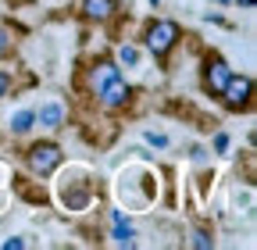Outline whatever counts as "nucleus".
Returning a JSON list of instances; mask_svg holds the SVG:
<instances>
[{
	"instance_id": "f257e3e1",
	"label": "nucleus",
	"mask_w": 257,
	"mask_h": 250,
	"mask_svg": "<svg viewBox=\"0 0 257 250\" xmlns=\"http://www.w3.org/2000/svg\"><path fill=\"white\" fill-rule=\"evenodd\" d=\"M175 40H179V25L175 22H154L150 33H147V47H150L154 57H165L175 47Z\"/></svg>"
},
{
	"instance_id": "9d476101",
	"label": "nucleus",
	"mask_w": 257,
	"mask_h": 250,
	"mask_svg": "<svg viewBox=\"0 0 257 250\" xmlns=\"http://www.w3.org/2000/svg\"><path fill=\"white\" fill-rule=\"evenodd\" d=\"M114 239H118L121 246H133V243H136V232L128 229V222H125L121 211H114Z\"/></svg>"
},
{
	"instance_id": "0eeeda50",
	"label": "nucleus",
	"mask_w": 257,
	"mask_h": 250,
	"mask_svg": "<svg viewBox=\"0 0 257 250\" xmlns=\"http://www.w3.org/2000/svg\"><path fill=\"white\" fill-rule=\"evenodd\" d=\"M114 75H118V68L111 65V61H100V65L93 68V75H89V86H93L96 93H100V89H104V86H107V82H111Z\"/></svg>"
},
{
	"instance_id": "39448f33",
	"label": "nucleus",
	"mask_w": 257,
	"mask_h": 250,
	"mask_svg": "<svg viewBox=\"0 0 257 250\" xmlns=\"http://www.w3.org/2000/svg\"><path fill=\"white\" fill-rule=\"evenodd\" d=\"M96 97L104 100V107H121V104L128 100V86L121 82V75H114V79H111L100 93H96Z\"/></svg>"
},
{
	"instance_id": "423d86ee",
	"label": "nucleus",
	"mask_w": 257,
	"mask_h": 250,
	"mask_svg": "<svg viewBox=\"0 0 257 250\" xmlns=\"http://www.w3.org/2000/svg\"><path fill=\"white\" fill-rule=\"evenodd\" d=\"M82 15L86 18H96V22H104L114 15V0H82Z\"/></svg>"
},
{
	"instance_id": "4468645a",
	"label": "nucleus",
	"mask_w": 257,
	"mask_h": 250,
	"mask_svg": "<svg viewBox=\"0 0 257 250\" xmlns=\"http://www.w3.org/2000/svg\"><path fill=\"white\" fill-rule=\"evenodd\" d=\"M8 54H11V36L0 29V57H8Z\"/></svg>"
},
{
	"instance_id": "1a4fd4ad",
	"label": "nucleus",
	"mask_w": 257,
	"mask_h": 250,
	"mask_svg": "<svg viewBox=\"0 0 257 250\" xmlns=\"http://www.w3.org/2000/svg\"><path fill=\"white\" fill-rule=\"evenodd\" d=\"M64 207H68V211H82L86 204H89V190H86V186H75V190H64Z\"/></svg>"
},
{
	"instance_id": "f8f14e48",
	"label": "nucleus",
	"mask_w": 257,
	"mask_h": 250,
	"mask_svg": "<svg viewBox=\"0 0 257 250\" xmlns=\"http://www.w3.org/2000/svg\"><path fill=\"white\" fill-rule=\"evenodd\" d=\"M118 61H121V65H136V61H140V50H136V47H118Z\"/></svg>"
},
{
	"instance_id": "2eb2a0df",
	"label": "nucleus",
	"mask_w": 257,
	"mask_h": 250,
	"mask_svg": "<svg viewBox=\"0 0 257 250\" xmlns=\"http://www.w3.org/2000/svg\"><path fill=\"white\" fill-rule=\"evenodd\" d=\"M214 150H218V154L229 150V136H225V133H218V136H214Z\"/></svg>"
},
{
	"instance_id": "6ab92c4d",
	"label": "nucleus",
	"mask_w": 257,
	"mask_h": 250,
	"mask_svg": "<svg viewBox=\"0 0 257 250\" xmlns=\"http://www.w3.org/2000/svg\"><path fill=\"white\" fill-rule=\"evenodd\" d=\"M236 4H243V8H253V4H257V0H236Z\"/></svg>"
},
{
	"instance_id": "6e6552de",
	"label": "nucleus",
	"mask_w": 257,
	"mask_h": 250,
	"mask_svg": "<svg viewBox=\"0 0 257 250\" xmlns=\"http://www.w3.org/2000/svg\"><path fill=\"white\" fill-rule=\"evenodd\" d=\"M36 121H40V125H47V129H57V125L64 121L61 104H43V107H40V114H36Z\"/></svg>"
},
{
	"instance_id": "f3484780",
	"label": "nucleus",
	"mask_w": 257,
	"mask_h": 250,
	"mask_svg": "<svg viewBox=\"0 0 257 250\" xmlns=\"http://www.w3.org/2000/svg\"><path fill=\"white\" fill-rule=\"evenodd\" d=\"M22 246H25L22 239H4V250H22Z\"/></svg>"
},
{
	"instance_id": "dca6fc26",
	"label": "nucleus",
	"mask_w": 257,
	"mask_h": 250,
	"mask_svg": "<svg viewBox=\"0 0 257 250\" xmlns=\"http://www.w3.org/2000/svg\"><path fill=\"white\" fill-rule=\"evenodd\" d=\"M147 143H154V147H168V136H161V133H147Z\"/></svg>"
},
{
	"instance_id": "9b49d317",
	"label": "nucleus",
	"mask_w": 257,
	"mask_h": 250,
	"mask_svg": "<svg viewBox=\"0 0 257 250\" xmlns=\"http://www.w3.org/2000/svg\"><path fill=\"white\" fill-rule=\"evenodd\" d=\"M32 121H36V114H32V111H22V114H15L11 129H15V133H29V129H32Z\"/></svg>"
},
{
	"instance_id": "aec40b11",
	"label": "nucleus",
	"mask_w": 257,
	"mask_h": 250,
	"mask_svg": "<svg viewBox=\"0 0 257 250\" xmlns=\"http://www.w3.org/2000/svg\"><path fill=\"white\" fill-rule=\"evenodd\" d=\"M154 4H161V0H154Z\"/></svg>"
},
{
	"instance_id": "f03ea898",
	"label": "nucleus",
	"mask_w": 257,
	"mask_h": 250,
	"mask_svg": "<svg viewBox=\"0 0 257 250\" xmlns=\"http://www.w3.org/2000/svg\"><path fill=\"white\" fill-rule=\"evenodd\" d=\"M57 165H61V147H54V143H36V147L29 150V168L36 172V175H50Z\"/></svg>"
},
{
	"instance_id": "ddd939ff",
	"label": "nucleus",
	"mask_w": 257,
	"mask_h": 250,
	"mask_svg": "<svg viewBox=\"0 0 257 250\" xmlns=\"http://www.w3.org/2000/svg\"><path fill=\"white\" fill-rule=\"evenodd\" d=\"M193 246L207 250V246H211V236H207V232H193Z\"/></svg>"
},
{
	"instance_id": "a211bd4d",
	"label": "nucleus",
	"mask_w": 257,
	"mask_h": 250,
	"mask_svg": "<svg viewBox=\"0 0 257 250\" xmlns=\"http://www.w3.org/2000/svg\"><path fill=\"white\" fill-rule=\"evenodd\" d=\"M8 86H11V79H8L4 72H0V97H4V93H8Z\"/></svg>"
},
{
	"instance_id": "20e7f679",
	"label": "nucleus",
	"mask_w": 257,
	"mask_h": 250,
	"mask_svg": "<svg viewBox=\"0 0 257 250\" xmlns=\"http://www.w3.org/2000/svg\"><path fill=\"white\" fill-rule=\"evenodd\" d=\"M229 75H232V68L225 65L221 57H211V61H207V72H204V82H207L211 93H221L225 82H229Z\"/></svg>"
},
{
	"instance_id": "7ed1b4c3",
	"label": "nucleus",
	"mask_w": 257,
	"mask_h": 250,
	"mask_svg": "<svg viewBox=\"0 0 257 250\" xmlns=\"http://www.w3.org/2000/svg\"><path fill=\"white\" fill-rule=\"evenodd\" d=\"M221 97H225V104H229L232 111L246 107V104H250V79H246V75H229V82H225V89H221Z\"/></svg>"
}]
</instances>
